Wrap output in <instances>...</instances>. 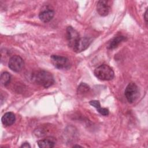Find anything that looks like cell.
I'll return each instance as SVG.
<instances>
[{"mask_svg":"<svg viewBox=\"0 0 148 148\" xmlns=\"http://www.w3.org/2000/svg\"><path fill=\"white\" fill-rule=\"evenodd\" d=\"M144 18H145V20L146 23H147V10H146L145 13Z\"/></svg>","mask_w":148,"mask_h":148,"instance_id":"obj_17","label":"cell"},{"mask_svg":"<svg viewBox=\"0 0 148 148\" xmlns=\"http://www.w3.org/2000/svg\"><path fill=\"white\" fill-rule=\"evenodd\" d=\"M95 76L101 80H110L113 79L114 73L112 68L106 64H102L94 70Z\"/></svg>","mask_w":148,"mask_h":148,"instance_id":"obj_2","label":"cell"},{"mask_svg":"<svg viewBox=\"0 0 148 148\" xmlns=\"http://www.w3.org/2000/svg\"><path fill=\"white\" fill-rule=\"evenodd\" d=\"M10 79L11 75L9 73L7 72H4L2 73L1 75V83L2 85L4 86H7L10 81Z\"/></svg>","mask_w":148,"mask_h":148,"instance_id":"obj_14","label":"cell"},{"mask_svg":"<svg viewBox=\"0 0 148 148\" xmlns=\"http://www.w3.org/2000/svg\"><path fill=\"white\" fill-rule=\"evenodd\" d=\"M90 90V87L84 83H82L77 88V93L79 94H83L87 92Z\"/></svg>","mask_w":148,"mask_h":148,"instance_id":"obj_15","label":"cell"},{"mask_svg":"<svg viewBox=\"0 0 148 148\" xmlns=\"http://www.w3.org/2000/svg\"><path fill=\"white\" fill-rule=\"evenodd\" d=\"M56 140L54 138L49 136L37 142L38 145L40 148H52L55 146Z\"/></svg>","mask_w":148,"mask_h":148,"instance_id":"obj_10","label":"cell"},{"mask_svg":"<svg viewBox=\"0 0 148 148\" xmlns=\"http://www.w3.org/2000/svg\"><path fill=\"white\" fill-rule=\"evenodd\" d=\"M125 39V37L124 36H118L116 37H114L110 42L109 45H108V48L109 49H113L117 47Z\"/></svg>","mask_w":148,"mask_h":148,"instance_id":"obj_13","label":"cell"},{"mask_svg":"<svg viewBox=\"0 0 148 148\" xmlns=\"http://www.w3.org/2000/svg\"><path fill=\"white\" fill-rule=\"evenodd\" d=\"M9 68L14 72H20L24 66V61L21 57L17 55L12 56L9 61Z\"/></svg>","mask_w":148,"mask_h":148,"instance_id":"obj_5","label":"cell"},{"mask_svg":"<svg viewBox=\"0 0 148 148\" xmlns=\"http://www.w3.org/2000/svg\"><path fill=\"white\" fill-rule=\"evenodd\" d=\"M73 147H82V146H79V145H74Z\"/></svg>","mask_w":148,"mask_h":148,"instance_id":"obj_18","label":"cell"},{"mask_svg":"<svg viewBox=\"0 0 148 148\" xmlns=\"http://www.w3.org/2000/svg\"><path fill=\"white\" fill-rule=\"evenodd\" d=\"M91 41L92 40L88 38H80L74 46L73 49L77 53L83 51L88 47L91 43Z\"/></svg>","mask_w":148,"mask_h":148,"instance_id":"obj_8","label":"cell"},{"mask_svg":"<svg viewBox=\"0 0 148 148\" xmlns=\"http://www.w3.org/2000/svg\"><path fill=\"white\" fill-rule=\"evenodd\" d=\"M54 16V12L49 8H46L42 9L39 14V17L40 20L43 23L49 22Z\"/></svg>","mask_w":148,"mask_h":148,"instance_id":"obj_9","label":"cell"},{"mask_svg":"<svg viewBox=\"0 0 148 148\" xmlns=\"http://www.w3.org/2000/svg\"><path fill=\"white\" fill-rule=\"evenodd\" d=\"M33 80L38 84L48 88L54 83V79L49 72L40 70L36 72L32 76Z\"/></svg>","mask_w":148,"mask_h":148,"instance_id":"obj_1","label":"cell"},{"mask_svg":"<svg viewBox=\"0 0 148 148\" xmlns=\"http://www.w3.org/2000/svg\"><path fill=\"white\" fill-rule=\"evenodd\" d=\"M50 60L52 64L58 69H65L69 68V61L65 57L57 55H52L50 57Z\"/></svg>","mask_w":148,"mask_h":148,"instance_id":"obj_4","label":"cell"},{"mask_svg":"<svg viewBox=\"0 0 148 148\" xmlns=\"http://www.w3.org/2000/svg\"><path fill=\"white\" fill-rule=\"evenodd\" d=\"M79 35L76 30L69 26L66 28V39L69 47L73 48L74 46L79 39Z\"/></svg>","mask_w":148,"mask_h":148,"instance_id":"obj_7","label":"cell"},{"mask_svg":"<svg viewBox=\"0 0 148 148\" xmlns=\"http://www.w3.org/2000/svg\"><path fill=\"white\" fill-rule=\"evenodd\" d=\"M90 104L94 106L95 108H96V109L97 110V111L102 115L103 116H108L109 114V110L106 108H103L101 107V105L99 103V101L97 100H93V101H91L90 102Z\"/></svg>","mask_w":148,"mask_h":148,"instance_id":"obj_12","label":"cell"},{"mask_svg":"<svg viewBox=\"0 0 148 148\" xmlns=\"http://www.w3.org/2000/svg\"><path fill=\"white\" fill-rule=\"evenodd\" d=\"M16 120V117L13 113L7 112L2 117L1 121L2 124L5 126H10L12 125Z\"/></svg>","mask_w":148,"mask_h":148,"instance_id":"obj_11","label":"cell"},{"mask_svg":"<svg viewBox=\"0 0 148 148\" xmlns=\"http://www.w3.org/2000/svg\"><path fill=\"white\" fill-rule=\"evenodd\" d=\"M21 147H25V148H28V147H31V146L29 145V144L27 142H25L21 146Z\"/></svg>","mask_w":148,"mask_h":148,"instance_id":"obj_16","label":"cell"},{"mask_svg":"<svg viewBox=\"0 0 148 148\" xmlns=\"http://www.w3.org/2000/svg\"><path fill=\"white\" fill-rule=\"evenodd\" d=\"M111 9V1L106 0L99 1L97 5V11L101 16H108Z\"/></svg>","mask_w":148,"mask_h":148,"instance_id":"obj_6","label":"cell"},{"mask_svg":"<svg viewBox=\"0 0 148 148\" xmlns=\"http://www.w3.org/2000/svg\"><path fill=\"white\" fill-rule=\"evenodd\" d=\"M125 97L130 103H133L139 97V92L138 86L134 83H129L124 91Z\"/></svg>","mask_w":148,"mask_h":148,"instance_id":"obj_3","label":"cell"}]
</instances>
